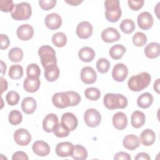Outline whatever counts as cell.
I'll return each mask as SVG.
<instances>
[{
    "label": "cell",
    "mask_w": 160,
    "mask_h": 160,
    "mask_svg": "<svg viewBox=\"0 0 160 160\" xmlns=\"http://www.w3.org/2000/svg\"><path fill=\"white\" fill-rule=\"evenodd\" d=\"M32 14L31 5L26 2H22L14 5L11 12V17L16 21H24L28 19Z\"/></svg>",
    "instance_id": "obj_4"
},
{
    "label": "cell",
    "mask_w": 160,
    "mask_h": 160,
    "mask_svg": "<svg viewBox=\"0 0 160 160\" xmlns=\"http://www.w3.org/2000/svg\"><path fill=\"white\" fill-rule=\"evenodd\" d=\"M46 27L51 30L59 29L62 24V19L57 13H51L48 14L44 20Z\"/></svg>",
    "instance_id": "obj_11"
},
{
    "label": "cell",
    "mask_w": 160,
    "mask_h": 160,
    "mask_svg": "<svg viewBox=\"0 0 160 160\" xmlns=\"http://www.w3.org/2000/svg\"><path fill=\"white\" fill-rule=\"evenodd\" d=\"M58 123V118L55 114H48L45 116L42 121L43 129L47 132H53Z\"/></svg>",
    "instance_id": "obj_15"
},
{
    "label": "cell",
    "mask_w": 160,
    "mask_h": 160,
    "mask_svg": "<svg viewBox=\"0 0 160 160\" xmlns=\"http://www.w3.org/2000/svg\"><path fill=\"white\" fill-rule=\"evenodd\" d=\"M123 146L129 150H134L140 145L139 138L134 134H129L125 136L122 141Z\"/></svg>",
    "instance_id": "obj_22"
},
{
    "label": "cell",
    "mask_w": 160,
    "mask_h": 160,
    "mask_svg": "<svg viewBox=\"0 0 160 160\" xmlns=\"http://www.w3.org/2000/svg\"><path fill=\"white\" fill-rule=\"evenodd\" d=\"M128 74V69L127 66L122 63L116 64L112 71V78L118 82H122L127 78Z\"/></svg>",
    "instance_id": "obj_9"
},
{
    "label": "cell",
    "mask_w": 160,
    "mask_h": 160,
    "mask_svg": "<svg viewBox=\"0 0 160 160\" xmlns=\"http://www.w3.org/2000/svg\"><path fill=\"white\" fill-rule=\"evenodd\" d=\"M145 114L140 111H135L131 114V125L134 128H139L145 123Z\"/></svg>",
    "instance_id": "obj_29"
},
{
    "label": "cell",
    "mask_w": 160,
    "mask_h": 160,
    "mask_svg": "<svg viewBox=\"0 0 160 160\" xmlns=\"http://www.w3.org/2000/svg\"><path fill=\"white\" fill-rule=\"evenodd\" d=\"M112 124L118 130H123L128 124L126 115L122 112H118L112 117Z\"/></svg>",
    "instance_id": "obj_20"
},
{
    "label": "cell",
    "mask_w": 160,
    "mask_h": 160,
    "mask_svg": "<svg viewBox=\"0 0 160 160\" xmlns=\"http://www.w3.org/2000/svg\"><path fill=\"white\" fill-rule=\"evenodd\" d=\"M70 100V106H77L81 101V96L80 95L74 91H67Z\"/></svg>",
    "instance_id": "obj_44"
},
{
    "label": "cell",
    "mask_w": 160,
    "mask_h": 160,
    "mask_svg": "<svg viewBox=\"0 0 160 160\" xmlns=\"http://www.w3.org/2000/svg\"><path fill=\"white\" fill-rule=\"evenodd\" d=\"M84 119L86 125L91 128L97 127L101 121V114L96 109L90 108L86 110L84 115Z\"/></svg>",
    "instance_id": "obj_6"
},
{
    "label": "cell",
    "mask_w": 160,
    "mask_h": 160,
    "mask_svg": "<svg viewBox=\"0 0 160 160\" xmlns=\"http://www.w3.org/2000/svg\"><path fill=\"white\" fill-rule=\"evenodd\" d=\"M37 107L36 100L32 97H26L23 99L21 102V108L22 111L27 114H32Z\"/></svg>",
    "instance_id": "obj_23"
},
{
    "label": "cell",
    "mask_w": 160,
    "mask_h": 160,
    "mask_svg": "<svg viewBox=\"0 0 160 160\" xmlns=\"http://www.w3.org/2000/svg\"><path fill=\"white\" fill-rule=\"evenodd\" d=\"M74 146L70 142H61L56 146V153L59 157H68L71 156Z\"/></svg>",
    "instance_id": "obj_16"
},
{
    "label": "cell",
    "mask_w": 160,
    "mask_h": 160,
    "mask_svg": "<svg viewBox=\"0 0 160 160\" xmlns=\"http://www.w3.org/2000/svg\"><path fill=\"white\" fill-rule=\"evenodd\" d=\"M14 7L13 1L11 0H1L0 1V9L2 12H11Z\"/></svg>",
    "instance_id": "obj_43"
},
{
    "label": "cell",
    "mask_w": 160,
    "mask_h": 160,
    "mask_svg": "<svg viewBox=\"0 0 160 160\" xmlns=\"http://www.w3.org/2000/svg\"><path fill=\"white\" fill-rule=\"evenodd\" d=\"M6 100L9 105L15 106L19 102V95L16 91H11L6 94Z\"/></svg>",
    "instance_id": "obj_42"
},
{
    "label": "cell",
    "mask_w": 160,
    "mask_h": 160,
    "mask_svg": "<svg viewBox=\"0 0 160 160\" xmlns=\"http://www.w3.org/2000/svg\"><path fill=\"white\" fill-rule=\"evenodd\" d=\"M38 54L44 68L52 64H57L56 52L51 46L44 45L40 47L38 50Z\"/></svg>",
    "instance_id": "obj_5"
},
{
    "label": "cell",
    "mask_w": 160,
    "mask_h": 160,
    "mask_svg": "<svg viewBox=\"0 0 160 160\" xmlns=\"http://www.w3.org/2000/svg\"><path fill=\"white\" fill-rule=\"evenodd\" d=\"M34 153L39 156H46L50 152V146L43 141H36L32 146Z\"/></svg>",
    "instance_id": "obj_19"
},
{
    "label": "cell",
    "mask_w": 160,
    "mask_h": 160,
    "mask_svg": "<svg viewBox=\"0 0 160 160\" xmlns=\"http://www.w3.org/2000/svg\"><path fill=\"white\" fill-rule=\"evenodd\" d=\"M159 84H160V79H158L154 84V89L157 93H159Z\"/></svg>",
    "instance_id": "obj_53"
},
{
    "label": "cell",
    "mask_w": 160,
    "mask_h": 160,
    "mask_svg": "<svg viewBox=\"0 0 160 160\" xmlns=\"http://www.w3.org/2000/svg\"><path fill=\"white\" fill-rule=\"evenodd\" d=\"M155 132L151 129H146L144 130L140 135L139 141L144 146H149L155 142Z\"/></svg>",
    "instance_id": "obj_24"
},
{
    "label": "cell",
    "mask_w": 160,
    "mask_h": 160,
    "mask_svg": "<svg viewBox=\"0 0 160 160\" xmlns=\"http://www.w3.org/2000/svg\"><path fill=\"white\" fill-rule=\"evenodd\" d=\"M53 132L56 137L64 138L69 134L70 131L62 122H60L56 126Z\"/></svg>",
    "instance_id": "obj_39"
},
{
    "label": "cell",
    "mask_w": 160,
    "mask_h": 160,
    "mask_svg": "<svg viewBox=\"0 0 160 160\" xmlns=\"http://www.w3.org/2000/svg\"><path fill=\"white\" fill-rule=\"evenodd\" d=\"M52 42L56 47L62 48L64 46L67 42L66 36L62 32L55 33L52 37Z\"/></svg>",
    "instance_id": "obj_34"
},
{
    "label": "cell",
    "mask_w": 160,
    "mask_h": 160,
    "mask_svg": "<svg viewBox=\"0 0 160 160\" xmlns=\"http://www.w3.org/2000/svg\"><path fill=\"white\" fill-rule=\"evenodd\" d=\"M56 4V0H40L39 1V6L44 11H49L53 8Z\"/></svg>",
    "instance_id": "obj_45"
},
{
    "label": "cell",
    "mask_w": 160,
    "mask_h": 160,
    "mask_svg": "<svg viewBox=\"0 0 160 160\" xmlns=\"http://www.w3.org/2000/svg\"><path fill=\"white\" fill-rule=\"evenodd\" d=\"M121 30L125 34H131L135 29V24L134 21L131 19H124L120 24Z\"/></svg>",
    "instance_id": "obj_33"
},
{
    "label": "cell",
    "mask_w": 160,
    "mask_h": 160,
    "mask_svg": "<svg viewBox=\"0 0 160 160\" xmlns=\"http://www.w3.org/2000/svg\"><path fill=\"white\" fill-rule=\"evenodd\" d=\"M104 104L110 110L115 109H124L128 106L127 98L121 94H106L103 99Z\"/></svg>",
    "instance_id": "obj_2"
},
{
    "label": "cell",
    "mask_w": 160,
    "mask_h": 160,
    "mask_svg": "<svg viewBox=\"0 0 160 160\" xmlns=\"http://www.w3.org/2000/svg\"><path fill=\"white\" fill-rule=\"evenodd\" d=\"M1 74L2 76H3L4 74V73L6 72V64H4V62L2 61H1Z\"/></svg>",
    "instance_id": "obj_54"
},
{
    "label": "cell",
    "mask_w": 160,
    "mask_h": 160,
    "mask_svg": "<svg viewBox=\"0 0 160 160\" xmlns=\"http://www.w3.org/2000/svg\"><path fill=\"white\" fill-rule=\"evenodd\" d=\"M144 54L149 59L158 58L160 54L159 44L155 42L148 44L144 49Z\"/></svg>",
    "instance_id": "obj_26"
},
{
    "label": "cell",
    "mask_w": 160,
    "mask_h": 160,
    "mask_svg": "<svg viewBox=\"0 0 160 160\" xmlns=\"http://www.w3.org/2000/svg\"><path fill=\"white\" fill-rule=\"evenodd\" d=\"M27 77L39 78L41 74V70L37 64L32 63L28 66L26 68Z\"/></svg>",
    "instance_id": "obj_40"
},
{
    "label": "cell",
    "mask_w": 160,
    "mask_h": 160,
    "mask_svg": "<svg viewBox=\"0 0 160 160\" xmlns=\"http://www.w3.org/2000/svg\"><path fill=\"white\" fill-rule=\"evenodd\" d=\"M136 160H140V159H143V160H150L151 158L149 156V154L148 153L146 152H140L138 153L136 156L134 158Z\"/></svg>",
    "instance_id": "obj_50"
},
{
    "label": "cell",
    "mask_w": 160,
    "mask_h": 160,
    "mask_svg": "<svg viewBox=\"0 0 160 160\" xmlns=\"http://www.w3.org/2000/svg\"><path fill=\"white\" fill-rule=\"evenodd\" d=\"M71 156L76 160H84L88 157V151L82 145L77 144L74 146Z\"/></svg>",
    "instance_id": "obj_30"
},
{
    "label": "cell",
    "mask_w": 160,
    "mask_h": 160,
    "mask_svg": "<svg viewBox=\"0 0 160 160\" xmlns=\"http://www.w3.org/2000/svg\"><path fill=\"white\" fill-rule=\"evenodd\" d=\"M0 41H1V49H6L8 48L10 44L9 38L7 35L1 34L0 35Z\"/></svg>",
    "instance_id": "obj_47"
},
{
    "label": "cell",
    "mask_w": 160,
    "mask_h": 160,
    "mask_svg": "<svg viewBox=\"0 0 160 160\" xmlns=\"http://www.w3.org/2000/svg\"><path fill=\"white\" fill-rule=\"evenodd\" d=\"M126 48L121 44H116L112 46L109 51L110 56L115 60L120 59L126 52Z\"/></svg>",
    "instance_id": "obj_31"
},
{
    "label": "cell",
    "mask_w": 160,
    "mask_h": 160,
    "mask_svg": "<svg viewBox=\"0 0 160 160\" xmlns=\"http://www.w3.org/2000/svg\"><path fill=\"white\" fill-rule=\"evenodd\" d=\"M83 1L80 0H70V1H66V2L70 4L71 6H78L81 2H82Z\"/></svg>",
    "instance_id": "obj_52"
},
{
    "label": "cell",
    "mask_w": 160,
    "mask_h": 160,
    "mask_svg": "<svg viewBox=\"0 0 160 160\" xmlns=\"http://www.w3.org/2000/svg\"><path fill=\"white\" fill-rule=\"evenodd\" d=\"M52 102L58 108H65L70 106L69 97L67 91L54 94L52 97Z\"/></svg>",
    "instance_id": "obj_7"
},
{
    "label": "cell",
    "mask_w": 160,
    "mask_h": 160,
    "mask_svg": "<svg viewBox=\"0 0 160 160\" xmlns=\"http://www.w3.org/2000/svg\"><path fill=\"white\" fill-rule=\"evenodd\" d=\"M153 102V96L149 92H144L141 94L138 99L137 104L139 107L142 109H147L149 108Z\"/></svg>",
    "instance_id": "obj_28"
},
{
    "label": "cell",
    "mask_w": 160,
    "mask_h": 160,
    "mask_svg": "<svg viewBox=\"0 0 160 160\" xmlns=\"http://www.w3.org/2000/svg\"><path fill=\"white\" fill-rule=\"evenodd\" d=\"M132 42L137 47H142L147 42V37L143 32H137L132 36Z\"/></svg>",
    "instance_id": "obj_37"
},
{
    "label": "cell",
    "mask_w": 160,
    "mask_h": 160,
    "mask_svg": "<svg viewBox=\"0 0 160 160\" xmlns=\"http://www.w3.org/2000/svg\"><path fill=\"white\" fill-rule=\"evenodd\" d=\"M28 159L29 158L27 154L23 151H16L13 154L12 156V160H15V159L28 160Z\"/></svg>",
    "instance_id": "obj_48"
},
{
    "label": "cell",
    "mask_w": 160,
    "mask_h": 160,
    "mask_svg": "<svg viewBox=\"0 0 160 160\" xmlns=\"http://www.w3.org/2000/svg\"><path fill=\"white\" fill-rule=\"evenodd\" d=\"M44 69V77L48 81L53 82L59 78V69L56 64L50 65Z\"/></svg>",
    "instance_id": "obj_25"
},
{
    "label": "cell",
    "mask_w": 160,
    "mask_h": 160,
    "mask_svg": "<svg viewBox=\"0 0 160 160\" xmlns=\"http://www.w3.org/2000/svg\"><path fill=\"white\" fill-rule=\"evenodd\" d=\"M93 28L88 21H82L78 24L76 28V34L81 39H88L92 34Z\"/></svg>",
    "instance_id": "obj_10"
},
{
    "label": "cell",
    "mask_w": 160,
    "mask_h": 160,
    "mask_svg": "<svg viewBox=\"0 0 160 160\" xmlns=\"http://www.w3.org/2000/svg\"><path fill=\"white\" fill-rule=\"evenodd\" d=\"M14 139L20 146H27L31 141V135L27 129L20 128L14 132Z\"/></svg>",
    "instance_id": "obj_8"
},
{
    "label": "cell",
    "mask_w": 160,
    "mask_h": 160,
    "mask_svg": "<svg viewBox=\"0 0 160 160\" xmlns=\"http://www.w3.org/2000/svg\"><path fill=\"white\" fill-rule=\"evenodd\" d=\"M85 96L91 101H96L101 96L100 91L96 88H88L84 91Z\"/></svg>",
    "instance_id": "obj_36"
},
{
    "label": "cell",
    "mask_w": 160,
    "mask_h": 160,
    "mask_svg": "<svg viewBox=\"0 0 160 160\" xmlns=\"http://www.w3.org/2000/svg\"><path fill=\"white\" fill-rule=\"evenodd\" d=\"M120 34L118 30L114 28L109 27L104 29L101 33V39L107 43H111L119 40Z\"/></svg>",
    "instance_id": "obj_13"
},
{
    "label": "cell",
    "mask_w": 160,
    "mask_h": 160,
    "mask_svg": "<svg viewBox=\"0 0 160 160\" xmlns=\"http://www.w3.org/2000/svg\"><path fill=\"white\" fill-rule=\"evenodd\" d=\"M1 80V94L8 89V82L2 76L0 78Z\"/></svg>",
    "instance_id": "obj_51"
},
{
    "label": "cell",
    "mask_w": 160,
    "mask_h": 160,
    "mask_svg": "<svg viewBox=\"0 0 160 160\" xmlns=\"http://www.w3.org/2000/svg\"><path fill=\"white\" fill-rule=\"evenodd\" d=\"M81 79L86 84H93L96 81L97 74L92 68L86 66L81 71Z\"/></svg>",
    "instance_id": "obj_14"
},
{
    "label": "cell",
    "mask_w": 160,
    "mask_h": 160,
    "mask_svg": "<svg viewBox=\"0 0 160 160\" xmlns=\"http://www.w3.org/2000/svg\"><path fill=\"white\" fill-rule=\"evenodd\" d=\"M114 160H119V159H123V160H131V156L125 152H118L114 155Z\"/></svg>",
    "instance_id": "obj_49"
},
{
    "label": "cell",
    "mask_w": 160,
    "mask_h": 160,
    "mask_svg": "<svg viewBox=\"0 0 160 160\" xmlns=\"http://www.w3.org/2000/svg\"><path fill=\"white\" fill-rule=\"evenodd\" d=\"M17 36L22 41H28L32 38L34 34L32 27L28 24H24L19 26L16 31Z\"/></svg>",
    "instance_id": "obj_17"
},
{
    "label": "cell",
    "mask_w": 160,
    "mask_h": 160,
    "mask_svg": "<svg viewBox=\"0 0 160 160\" xmlns=\"http://www.w3.org/2000/svg\"><path fill=\"white\" fill-rule=\"evenodd\" d=\"M61 122L70 131H74L78 126V121L76 116L72 112L64 113L61 118Z\"/></svg>",
    "instance_id": "obj_18"
},
{
    "label": "cell",
    "mask_w": 160,
    "mask_h": 160,
    "mask_svg": "<svg viewBox=\"0 0 160 160\" xmlns=\"http://www.w3.org/2000/svg\"><path fill=\"white\" fill-rule=\"evenodd\" d=\"M9 59L13 62H20L23 58V51L21 48H13L8 53Z\"/></svg>",
    "instance_id": "obj_35"
},
{
    "label": "cell",
    "mask_w": 160,
    "mask_h": 160,
    "mask_svg": "<svg viewBox=\"0 0 160 160\" xmlns=\"http://www.w3.org/2000/svg\"><path fill=\"white\" fill-rule=\"evenodd\" d=\"M138 24L139 27L144 30L150 29L153 24V18L149 12H142L138 16Z\"/></svg>",
    "instance_id": "obj_12"
},
{
    "label": "cell",
    "mask_w": 160,
    "mask_h": 160,
    "mask_svg": "<svg viewBox=\"0 0 160 160\" xmlns=\"http://www.w3.org/2000/svg\"><path fill=\"white\" fill-rule=\"evenodd\" d=\"M129 7L133 11H138L144 5V1H128Z\"/></svg>",
    "instance_id": "obj_46"
},
{
    "label": "cell",
    "mask_w": 160,
    "mask_h": 160,
    "mask_svg": "<svg viewBox=\"0 0 160 160\" xmlns=\"http://www.w3.org/2000/svg\"><path fill=\"white\" fill-rule=\"evenodd\" d=\"M94 51L90 47L82 48L78 52V56L80 60L83 62H89L92 61L95 57Z\"/></svg>",
    "instance_id": "obj_27"
},
{
    "label": "cell",
    "mask_w": 160,
    "mask_h": 160,
    "mask_svg": "<svg viewBox=\"0 0 160 160\" xmlns=\"http://www.w3.org/2000/svg\"><path fill=\"white\" fill-rule=\"evenodd\" d=\"M22 119V116L21 113L18 110L11 111L9 114L8 120L11 124L18 125L20 124Z\"/></svg>",
    "instance_id": "obj_38"
},
{
    "label": "cell",
    "mask_w": 160,
    "mask_h": 160,
    "mask_svg": "<svg viewBox=\"0 0 160 160\" xmlns=\"http://www.w3.org/2000/svg\"><path fill=\"white\" fill-rule=\"evenodd\" d=\"M151 78L147 72H142L131 77L128 82L129 89L132 91L139 92L146 88L150 84Z\"/></svg>",
    "instance_id": "obj_1"
},
{
    "label": "cell",
    "mask_w": 160,
    "mask_h": 160,
    "mask_svg": "<svg viewBox=\"0 0 160 160\" xmlns=\"http://www.w3.org/2000/svg\"><path fill=\"white\" fill-rule=\"evenodd\" d=\"M8 74L12 79H19L23 76V68L19 64L12 65L9 68Z\"/></svg>",
    "instance_id": "obj_32"
},
{
    "label": "cell",
    "mask_w": 160,
    "mask_h": 160,
    "mask_svg": "<svg viewBox=\"0 0 160 160\" xmlns=\"http://www.w3.org/2000/svg\"><path fill=\"white\" fill-rule=\"evenodd\" d=\"M106 18L111 22H117L121 18L122 11L118 0H107L104 2Z\"/></svg>",
    "instance_id": "obj_3"
},
{
    "label": "cell",
    "mask_w": 160,
    "mask_h": 160,
    "mask_svg": "<svg viewBox=\"0 0 160 160\" xmlns=\"http://www.w3.org/2000/svg\"><path fill=\"white\" fill-rule=\"evenodd\" d=\"M40 79L39 78L27 77L23 83L24 89L28 92H34L38 90L40 86Z\"/></svg>",
    "instance_id": "obj_21"
},
{
    "label": "cell",
    "mask_w": 160,
    "mask_h": 160,
    "mask_svg": "<svg viewBox=\"0 0 160 160\" xmlns=\"http://www.w3.org/2000/svg\"><path fill=\"white\" fill-rule=\"evenodd\" d=\"M96 68L99 72L106 73L109 69L110 62L106 58H100L96 62Z\"/></svg>",
    "instance_id": "obj_41"
}]
</instances>
